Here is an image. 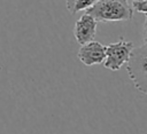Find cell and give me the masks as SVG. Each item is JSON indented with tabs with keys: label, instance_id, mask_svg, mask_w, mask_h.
Returning a JSON list of instances; mask_svg holds the SVG:
<instances>
[{
	"label": "cell",
	"instance_id": "cell-1",
	"mask_svg": "<svg viewBox=\"0 0 147 134\" xmlns=\"http://www.w3.org/2000/svg\"><path fill=\"white\" fill-rule=\"evenodd\" d=\"M85 11L96 22L130 21L133 16V8L127 0H98Z\"/></svg>",
	"mask_w": 147,
	"mask_h": 134
},
{
	"label": "cell",
	"instance_id": "cell-2",
	"mask_svg": "<svg viewBox=\"0 0 147 134\" xmlns=\"http://www.w3.org/2000/svg\"><path fill=\"white\" fill-rule=\"evenodd\" d=\"M126 64L129 77L134 87L147 95V45L133 47Z\"/></svg>",
	"mask_w": 147,
	"mask_h": 134
},
{
	"label": "cell",
	"instance_id": "cell-3",
	"mask_svg": "<svg viewBox=\"0 0 147 134\" xmlns=\"http://www.w3.org/2000/svg\"><path fill=\"white\" fill-rule=\"evenodd\" d=\"M133 47V42L125 40L123 37H121L117 42L109 44L106 46V58L103 61V66L111 71L119 70L129 61Z\"/></svg>",
	"mask_w": 147,
	"mask_h": 134
},
{
	"label": "cell",
	"instance_id": "cell-4",
	"mask_svg": "<svg viewBox=\"0 0 147 134\" xmlns=\"http://www.w3.org/2000/svg\"><path fill=\"white\" fill-rule=\"evenodd\" d=\"M77 56L78 60L86 66L101 64L106 58V46L95 40L88 41L82 45L77 53Z\"/></svg>",
	"mask_w": 147,
	"mask_h": 134
},
{
	"label": "cell",
	"instance_id": "cell-5",
	"mask_svg": "<svg viewBox=\"0 0 147 134\" xmlns=\"http://www.w3.org/2000/svg\"><path fill=\"white\" fill-rule=\"evenodd\" d=\"M96 25L98 22L94 19L93 16L87 14L86 11L77 19L74 27V36L78 44L84 45L88 41L94 40L96 33Z\"/></svg>",
	"mask_w": 147,
	"mask_h": 134
},
{
	"label": "cell",
	"instance_id": "cell-6",
	"mask_svg": "<svg viewBox=\"0 0 147 134\" xmlns=\"http://www.w3.org/2000/svg\"><path fill=\"white\" fill-rule=\"evenodd\" d=\"M96 1L98 0H65V3L68 11L71 15H75L80 10H86Z\"/></svg>",
	"mask_w": 147,
	"mask_h": 134
},
{
	"label": "cell",
	"instance_id": "cell-7",
	"mask_svg": "<svg viewBox=\"0 0 147 134\" xmlns=\"http://www.w3.org/2000/svg\"><path fill=\"white\" fill-rule=\"evenodd\" d=\"M132 8L133 10L138 11V13H144L145 15H147V0H133L132 2Z\"/></svg>",
	"mask_w": 147,
	"mask_h": 134
},
{
	"label": "cell",
	"instance_id": "cell-8",
	"mask_svg": "<svg viewBox=\"0 0 147 134\" xmlns=\"http://www.w3.org/2000/svg\"><path fill=\"white\" fill-rule=\"evenodd\" d=\"M142 38H144L145 44L147 45V15H146V19H145L144 27H142Z\"/></svg>",
	"mask_w": 147,
	"mask_h": 134
},
{
	"label": "cell",
	"instance_id": "cell-9",
	"mask_svg": "<svg viewBox=\"0 0 147 134\" xmlns=\"http://www.w3.org/2000/svg\"><path fill=\"white\" fill-rule=\"evenodd\" d=\"M138 1H139V0H138Z\"/></svg>",
	"mask_w": 147,
	"mask_h": 134
}]
</instances>
